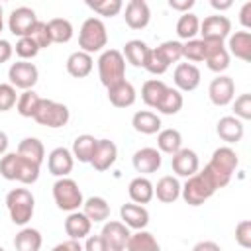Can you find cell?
<instances>
[{
  "mask_svg": "<svg viewBox=\"0 0 251 251\" xmlns=\"http://www.w3.org/2000/svg\"><path fill=\"white\" fill-rule=\"evenodd\" d=\"M233 116L239 120H251V94H239L233 102Z\"/></svg>",
  "mask_w": 251,
  "mask_h": 251,
  "instance_id": "cell-49",
  "label": "cell"
},
{
  "mask_svg": "<svg viewBox=\"0 0 251 251\" xmlns=\"http://www.w3.org/2000/svg\"><path fill=\"white\" fill-rule=\"evenodd\" d=\"M4 29V12H2V2H0V33Z\"/></svg>",
  "mask_w": 251,
  "mask_h": 251,
  "instance_id": "cell-59",
  "label": "cell"
},
{
  "mask_svg": "<svg viewBox=\"0 0 251 251\" xmlns=\"http://www.w3.org/2000/svg\"><path fill=\"white\" fill-rule=\"evenodd\" d=\"M206 41V55L204 63L214 73H224L229 67V51L222 39H204Z\"/></svg>",
  "mask_w": 251,
  "mask_h": 251,
  "instance_id": "cell-9",
  "label": "cell"
},
{
  "mask_svg": "<svg viewBox=\"0 0 251 251\" xmlns=\"http://www.w3.org/2000/svg\"><path fill=\"white\" fill-rule=\"evenodd\" d=\"M35 22H37V14L27 6H20V8L10 12L8 29L16 37H24V35H29L31 27L35 25Z\"/></svg>",
  "mask_w": 251,
  "mask_h": 251,
  "instance_id": "cell-10",
  "label": "cell"
},
{
  "mask_svg": "<svg viewBox=\"0 0 251 251\" xmlns=\"http://www.w3.org/2000/svg\"><path fill=\"white\" fill-rule=\"evenodd\" d=\"M165 88H167V84H165L163 80H159V78L145 80V82H143V86H141V100L145 102V106L155 108V106H157V102H159V98L163 96Z\"/></svg>",
  "mask_w": 251,
  "mask_h": 251,
  "instance_id": "cell-40",
  "label": "cell"
},
{
  "mask_svg": "<svg viewBox=\"0 0 251 251\" xmlns=\"http://www.w3.org/2000/svg\"><path fill=\"white\" fill-rule=\"evenodd\" d=\"M216 133L222 141L233 145L237 141H241L243 133H245V127H243V120L235 118V116H224L218 120L216 124Z\"/></svg>",
  "mask_w": 251,
  "mask_h": 251,
  "instance_id": "cell-18",
  "label": "cell"
},
{
  "mask_svg": "<svg viewBox=\"0 0 251 251\" xmlns=\"http://www.w3.org/2000/svg\"><path fill=\"white\" fill-rule=\"evenodd\" d=\"M131 126L137 133H143V135H153L161 129V118L151 112V110H139L133 114L131 118Z\"/></svg>",
  "mask_w": 251,
  "mask_h": 251,
  "instance_id": "cell-27",
  "label": "cell"
},
{
  "mask_svg": "<svg viewBox=\"0 0 251 251\" xmlns=\"http://www.w3.org/2000/svg\"><path fill=\"white\" fill-rule=\"evenodd\" d=\"M39 102H41V96L33 88H27L22 94H18L16 110H18V114L22 118H33L35 112H37V108H39Z\"/></svg>",
  "mask_w": 251,
  "mask_h": 251,
  "instance_id": "cell-37",
  "label": "cell"
},
{
  "mask_svg": "<svg viewBox=\"0 0 251 251\" xmlns=\"http://www.w3.org/2000/svg\"><path fill=\"white\" fill-rule=\"evenodd\" d=\"M135 98H137V92H135L133 84L127 82L126 78L108 86V100L116 108H129L135 104Z\"/></svg>",
  "mask_w": 251,
  "mask_h": 251,
  "instance_id": "cell-22",
  "label": "cell"
},
{
  "mask_svg": "<svg viewBox=\"0 0 251 251\" xmlns=\"http://www.w3.org/2000/svg\"><path fill=\"white\" fill-rule=\"evenodd\" d=\"M18 153L22 157L37 163V165H41L43 159H45V147H43V143L37 137H24L18 143Z\"/></svg>",
  "mask_w": 251,
  "mask_h": 251,
  "instance_id": "cell-38",
  "label": "cell"
},
{
  "mask_svg": "<svg viewBox=\"0 0 251 251\" xmlns=\"http://www.w3.org/2000/svg\"><path fill=\"white\" fill-rule=\"evenodd\" d=\"M206 249H210V251H220V245L214 243V241H200V243L194 245V251H206Z\"/></svg>",
  "mask_w": 251,
  "mask_h": 251,
  "instance_id": "cell-57",
  "label": "cell"
},
{
  "mask_svg": "<svg viewBox=\"0 0 251 251\" xmlns=\"http://www.w3.org/2000/svg\"><path fill=\"white\" fill-rule=\"evenodd\" d=\"M161 151L155 149V147H143V149H137L131 157V163H133V169L141 175H151V173H157L159 167H161Z\"/></svg>",
  "mask_w": 251,
  "mask_h": 251,
  "instance_id": "cell-17",
  "label": "cell"
},
{
  "mask_svg": "<svg viewBox=\"0 0 251 251\" xmlns=\"http://www.w3.org/2000/svg\"><path fill=\"white\" fill-rule=\"evenodd\" d=\"M75 157L67 147H55L47 157V169L53 176H67L73 171Z\"/></svg>",
  "mask_w": 251,
  "mask_h": 251,
  "instance_id": "cell-19",
  "label": "cell"
},
{
  "mask_svg": "<svg viewBox=\"0 0 251 251\" xmlns=\"http://www.w3.org/2000/svg\"><path fill=\"white\" fill-rule=\"evenodd\" d=\"M18 102V92L16 86L10 82H2L0 84V112H8L16 106Z\"/></svg>",
  "mask_w": 251,
  "mask_h": 251,
  "instance_id": "cell-48",
  "label": "cell"
},
{
  "mask_svg": "<svg viewBox=\"0 0 251 251\" xmlns=\"http://www.w3.org/2000/svg\"><path fill=\"white\" fill-rule=\"evenodd\" d=\"M18 171H20V155L16 153H4L0 157V175L6 180H16L18 178Z\"/></svg>",
  "mask_w": 251,
  "mask_h": 251,
  "instance_id": "cell-43",
  "label": "cell"
},
{
  "mask_svg": "<svg viewBox=\"0 0 251 251\" xmlns=\"http://www.w3.org/2000/svg\"><path fill=\"white\" fill-rule=\"evenodd\" d=\"M100 235L110 251H124L129 239V227L124 222H106Z\"/></svg>",
  "mask_w": 251,
  "mask_h": 251,
  "instance_id": "cell-13",
  "label": "cell"
},
{
  "mask_svg": "<svg viewBox=\"0 0 251 251\" xmlns=\"http://www.w3.org/2000/svg\"><path fill=\"white\" fill-rule=\"evenodd\" d=\"M198 33L202 35V39H222L224 41L231 33V22H229V18L220 16V14L208 16L200 22Z\"/></svg>",
  "mask_w": 251,
  "mask_h": 251,
  "instance_id": "cell-14",
  "label": "cell"
},
{
  "mask_svg": "<svg viewBox=\"0 0 251 251\" xmlns=\"http://www.w3.org/2000/svg\"><path fill=\"white\" fill-rule=\"evenodd\" d=\"M96 137L90 135V133H82L78 135L75 141H73V157L78 161V163H90V157L94 153V147H96Z\"/></svg>",
  "mask_w": 251,
  "mask_h": 251,
  "instance_id": "cell-35",
  "label": "cell"
},
{
  "mask_svg": "<svg viewBox=\"0 0 251 251\" xmlns=\"http://www.w3.org/2000/svg\"><path fill=\"white\" fill-rule=\"evenodd\" d=\"M169 67H171V65L165 61V57L159 53L157 47H155V49H149L147 59H145V65H143V69H145L147 73H151V75H163V73H167Z\"/></svg>",
  "mask_w": 251,
  "mask_h": 251,
  "instance_id": "cell-44",
  "label": "cell"
},
{
  "mask_svg": "<svg viewBox=\"0 0 251 251\" xmlns=\"http://www.w3.org/2000/svg\"><path fill=\"white\" fill-rule=\"evenodd\" d=\"M126 249L127 251H159V241L151 231L143 227V229H137L135 233H129Z\"/></svg>",
  "mask_w": 251,
  "mask_h": 251,
  "instance_id": "cell-32",
  "label": "cell"
},
{
  "mask_svg": "<svg viewBox=\"0 0 251 251\" xmlns=\"http://www.w3.org/2000/svg\"><path fill=\"white\" fill-rule=\"evenodd\" d=\"M98 76L100 82L108 88L126 78V59L118 49H106L98 57Z\"/></svg>",
  "mask_w": 251,
  "mask_h": 251,
  "instance_id": "cell-5",
  "label": "cell"
},
{
  "mask_svg": "<svg viewBox=\"0 0 251 251\" xmlns=\"http://www.w3.org/2000/svg\"><path fill=\"white\" fill-rule=\"evenodd\" d=\"M157 49H159V53L165 57V61L169 63V65H173V63H178L180 59H182V43L180 41H163L161 45H157Z\"/></svg>",
  "mask_w": 251,
  "mask_h": 251,
  "instance_id": "cell-46",
  "label": "cell"
},
{
  "mask_svg": "<svg viewBox=\"0 0 251 251\" xmlns=\"http://www.w3.org/2000/svg\"><path fill=\"white\" fill-rule=\"evenodd\" d=\"M118 159V147L112 139H98L96 141V147H94V153L90 157V165L94 171L98 173H104L108 171Z\"/></svg>",
  "mask_w": 251,
  "mask_h": 251,
  "instance_id": "cell-12",
  "label": "cell"
},
{
  "mask_svg": "<svg viewBox=\"0 0 251 251\" xmlns=\"http://www.w3.org/2000/svg\"><path fill=\"white\" fill-rule=\"evenodd\" d=\"M120 218L122 222L131 227V229H143L147 227L149 224V212L143 204H137V202H127V204H122L120 208Z\"/></svg>",
  "mask_w": 251,
  "mask_h": 251,
  "instance_id": "cell-21",
  "label": "cell"
},
{
  "mask_svg": "<svg viewBox=\"0 0 251 251\" xmlns=\"http://www.w3.org/2000/svg\"><path fill=\"white\" fill-rule=\"evenodd\" d=\"M226 47H227L229 55H233L241 61H249L251 59V31L243 29V31L229 33Z\"/></svg>",
  "mask_w": 251,
  "mask_h": 251,
  "instance_id": "cell-24",
  "label": "cell"
},
{
  "mask_svg": "<svg viewBox=\"0 0 251 251\" xmlns=\"http://www.w3.org/2000/svg\"><path fill=\"white\" fill-rule=\"evenodd\" d=\"M167 4L176 12H190V8L196 4V0H167Z\"/></svg>",
  "mask_w": 251,
  "mask_h": 251,
  "instance_id": "cell-53",
  "label": "cell"
},
{
  "mask_svg": "<svg viewBox=\"0 0 251 251\" xmlns=\"http://www.w3.org/2000/svg\"><path fill=\"white\" fill-rule=\"evenodd\" d=\"M237 165H239L237 153L231 147L224 145V147H218L212 153V159L208 161V165L202 171L210 176V180L216 184V188H224V186L229 184Z\"/></svg>",
  "mask_w": 251,
  "mask_h": 251,
  "instance_id": "cell-1",
  "label": "cell"
},
{
  "mask_svg": "<svg viewBox=\"0 0 251 251\" xmlns=\"http://www.w3.org/2000/svg\"><path fill=\"white\" fill-rule=\"evenodd\" d=\"M235 241L245 249L251 247V222L249 220H241L235 226Z\"/></svg>",
  "mask_w": 251,
  "mask_h": 251,
  "instance_id": "cell-50",
  "label": "cell"
},
{
  "mask_svg": "<svg viewBox=\"0 0 251 251\" xmlns=\"http://www.w3.org/2000/svg\"><path fill=\"white\" fill-rule=\"evenodd\" d=\"M80 251L82 249V245H80V241L78 239H71L69 237V241H63V243H57L55 245V251Z\"/></svg>",
  "mask_w": 251,
  "mask_h": 251,
  "instance_id": "cell-55",
  "label": "cell"
},
{
  "mask_svg": "<svg viewBox=\"0 0 251 251\" xmlns=\"http://www.w3.org/2000/svg\"><path fill=\"white\" fill-rule=\"evenodd\" d=\"M8 151V135L4 131H0V157Z\"/></svg>",
  "mask_w": 251,
  "mask_h": 251,
  "instance_id": "cell-58",
  "label": "cell"
},
{
  "mask_svg": "<svg viewBox=\"0 0 251 251\" xmlns=\"http://www.w3.org/2000/svg\"><path fill=\"white\" fill-rule=\"evenodd\" d=\"M153 192L159 202L163 204H173L175 200L180 198V182L176 176H161L157 184H153Z\"/></svg>",
  "mask_w": 251,
  "mask_h": 251,
  "instance_id": "cell-26",
  "label": "cell"
},
{
  "mask_svg": "<svg viewBox=\"0 0 251 251\" xmlns=\"http://www.w3.org/2000/svg\"><path fill=\"white\" fill-rule=\"evenodd\" d=\"M90 227H92V222L88 220V216L80 210H73L69 212L67 220H65V233L67 237L71 239H82L90 233Z\"/></svg>",
  "mask_w": 251,
  "mask_h": 251,
  "instance_id": "cell-23",
  "label": "cell"
},
{
  "mask_svg": "<svg viewBox=\"0 0 251 251\" xmlns=\"http://www.w3.org/2000/svg\"><path fill=\"white\" fill-rule=\"evenodd\" d=\"M14 51H16V55L20 57V59H25V61H29V59H33L41 49L37 47V43L29 37V35H24V37H18V41H16V47H14Z\"/></svg>",
  "mask_w": 251,
  "mask_h": 251,
  "instance_id": "cell-45",
  "label": "cell"
},
{
  "mask_svg": "<svg viewBox=\"0 0 251 251\" xmlns=\"http://www.w3.org/2000/svg\"><path fill=\"white\" fill-rule=\"evenodd\" d=\"M6 208L16 226H25L35 210V198L27 188H12L6 194Z\"/></svg>",
  "mask_w": 251,
  "mask_h": 251,
  "instance_id": "cell-4",
  "label": "cell"
},
{
  "mask_svg": "<svg viewBox=\"0 0 251 251\" xmlns=\"http://www.w3.org/2000/svg\"><path fill=\"white\" fill-rule=\"evenodd\" d=\"M182 147V135L178 129L175 127H167V129H159L157 131V149L161 153L173 155Z\"/></svg>",
  "mask_w": 251,
  "mask_h": 251,
  "instance_id": "cell-33",
  "label": "cell"
},
{
  "mask_svg": "<svg viewBox=\"0 0 251 251\" xmlns=\"http://www.w3.org/2000/svg\"><path fill=\"white\" fill-rule=\"evenodd\" d=\"M0 2H8V0H0Z\"/></svg>",
  "mask_w": 251,
  "mask_h": 251,
  "instance_id": "cell-60",
  "label": "cell"
},
{
  "mask_svg": "<svg viewBox=\"0 0 251 251\" xmlns=\"http://www.w3.org/2000/svg\"><path fill=\"white\" fill-rule=\"evenodd\" d=\"M198 31H200V20H198V16H194L192 12H182V16L176 22V35L186 41V39L196 37Z\"/></svg>",
  "mask_w": 251,
  "mask_h": 251,
  "instance_id": "cell-39",
  "label": "cell"
},
{
  "mask_svg": "<svg viewBox=\"0 0 251 251\" xmlns=\"http://www.w3.org/2000/svg\"><path fill=\"white\" fill-rule=\"evenodd\" d=\"M182 104H184V100H182L180 90L178 88H173V86H167L165 92H163V96L159 98L155 110L161 112V114H165V116H175V114L180 112Z\"/></svg>",
  "mask_w": 251,
  "mask_h": 251,
  "instance_id": "cell-29",
  "label": "cell"
},
{
  "mask_svg": "<svg viewBox=\"0 0 251 251\" xmlns=\"http://www.w3.org/2000/svg\"><path fill=\"white\" fill-rule=\"evenodd\" d=\"M86 251H108L106 241L102 239V235H86V241L82 245Z\"/></svg>",
  "mask_w": 251,
  "mask_h": 251,
  "instance_id": "cell-51",
  "label": "cell"
},
{
  "mask_svg": "<svg viewBox=\"0 0 251 251\" xmlns=\"http://www.w3.org/2000/svg\"><path fill=\"white\" fill-rule=\"evenodd\" d=\"M12 53H14V47L10 45V41L0 39V65L2 63H8L12 59Z\"/></svg>",
  "mask_w": 251,
  "mask_h": 251,
  "instance_id": "cell-54",
  "label": "cell"
},
{
  "mask_svg": "<svg viewBox=\"0 0 251 251\" xmlns=\"http://www.w3.org/2000/svg\"><path fill=\"white\" fill-rule=\"evenodd\" d=\"M210 6L216 10V12H226L233 6V0H210Z\"/></svg>",
  "mask_w": 251,
  "mask_h": 251,
  "instance_id": "cell-56",
  "label": "cell"
},
{
  "mask_svg": "<svg viewBox=\"0 0 251 251\" xmlns=\"http://www.w3.org/2000/svg\"><path fill=\"white\" fill-rule=\"evenodd\" d=\"M92 67H94V61H92V55L86 53V51H75L67 57V73L75 78H84L92 73Z\"/></svg>",
  "mask_w": 251,
  "mask_h": 251,
  "instance_id": "cell-25",
  "label": "cell"
},
{
  "mask_svg": "<svg viewBox=\"0 0 251 251\" xmlns=\"http://www.w3.org/2000/svg\"><path fill=\"white\" fill-rule=\"evenodd\" d=\"M49 33H51V41L53 43H69L73 39V24L67 18H53L47 22Z\"/></svg>",
  "mask_w": 251,
  "mask_h": 251,
  "instance_id": "cell-36",
  "label": "cell"
},
{
  "mask_svg": "<svg viewBox=\"0 0 251 251\" xmlns=\"http://www.w3.org/2000/svg\"><path fill=\"white\" fill-rule=\"evenodd\" d=\"M204 55H206V41L200 37H192V39H186V43H182V57L190 63H200L204 61Z\"/></svg>",
  "mask_w": 251,
  "mask_h": 251,
  "instance_id": "cell-42",
  "label": "cell"
},
{
  "mask_svg": "<svg viewBox=\"0 0 251 251\" xmlns=\"http://www.w3.org/2000/svg\"><path fill=\"white\" fill-rule=\"evenodd\" d=\"M53 200L57 204L59 210L65 212H73L78 210L84 202L82 198V190L78 188L76 180L69 178V176H59L53 184Z\"/></svg>",
  "mask_w": 251,
  "mask_h": 251,
  "instance_id": "cell-6",
  "label": "cell"
},
{
  "mask_svg": "<svg viewBox=\"0 0 251 251\" xmlns=\"http://www.w3.org/2000/svg\"><path fill=\"white\" fill-rule=\"evenodd\" d=\"M8 78H10V84H14L16 88L27 90V88L35 86V82L39 78V71H37V67L33 63H29L25 59H20V61L10 65Z\"/></svg>",
  "mask_w": 251,
  "mask_h": 251,
  "instance_id": "cell-8",
  "label": "cell"
},
{
  "mask_svg": "<svg viewBox=\"0 0 251 251\" xmlns=\"http://www.w3.org/2000/svg\"><path fill=\"white\" fill-rule=\"evenodd\" d=\"M41 243V233L35 227H22L14 237V247L18 251H39Z\"/></svg>",
  "mask_w": 251,
  "mask_h": 251,
  "instance_id": "cell-31",
  "label": "cell"
},
{
  "mask_svg": "<svg viewBox=\"0 0 251 251\" xmlns=\"http://www.w3.org/2000/svg\"><path fill=\"white\" fill-rule=\"evenodd\" d=\"M82 212L88 216L92 224H100L110 218V204L102 196H90L82 202Z\"/></svg>",
  "mask_w": 251,
  "mask_h": 251,
  "instance_id": "cell-30",
  "label": "cell"
},
{
  "mask_svg": "<svg viewBox=\"0 0 251 251\" xmlns=\"http://www.w3.org/2000/svg\"><path fill=\"white\" fill-rule=\"evenodd\" d=\"M29 37L37 43V47L39 49H47L53 41H51V33H49V27H47V22H41V20H37L35 22V25L31 27V31H29Z\"/></svg>",
  "mask_w": 251,
  "mask_h": 251,
  "instance_id": "cell-47",
  "label": "cell"
},
{
  "mask_svg": "<svg viewBox=\"0 0 251 251\" xmlns=\"http://www.w3.org/2000/svg\"><path fill=\"white\" fill-rule=\"evenodd\" d=\"M208 96H210L214 106H227L235 96L233 78L227 75H218L208 86Z\"/></svg>",
  "mask_w": 251,
  "mask_h": 251,
  "instance_id": "cell-11",
  "label": "cell"
},
{
  "mask_svg": "<svg viewBox=\"0 0 251 251\" xmlns=\"http://www.w3.org/2000/svg\"><path fill=\"white\" fill-rule=\"evenodd\" d=\"M200 69L194 65V63H178L175 73H173V80H175V86L180 90V92H192L198 88L200 84Z\"/></svg>",
  "mask_w": 251,
  "mask_h": 251,
  "instance_id": "cell-15",
  "label": "cell"
},
{
  "mask_svg": "<svg viewBox=\"0 0 251 251\" xmlns=\"http://www.w3.org/2000/svg\"><path fill=\"white\" fill-rule=\"evenodd\" d=\"M147 53H149V45L141 39H129L126 45H124V59L127 63H131L133 67H143L145 65V59H147Z\"/></svg>",
  "mask_w": 251,
  "mask_h": 251,
  "instance_id": "cell-34",
  "label": "cell"
},
{
  "mask_svg": "<svg viewBox=\"0 0 251 251\" xmlns=\"http://www.w3.org/2000/svg\"><path fill=\"white\" fill-rule=\"evenodd\" d=\"M69 118H71V112H69V108L65 104L55 102V100H47V98H41L39 108H37V112L33 116V120L39 126H45V127H51V129L67 126Z\"/></svg>",
  "mask_w": 251,
  "mask_h": 251,
  "instance_id": "cell-7",
  "label": "cell"
},
{
  "mask_svg": "<svg viewBox=\"0 0 251 251\" xmlns=\"http://www.w3.org/2000/svg\"><path fill=\"white\" fill-rule=\"evenodd\" d=\"M124 20L131 29H143L151 22V10L145 0H129L124 12Z\"/></svg>",
  "mask_w": 251,
  "mask_h": 251,
  "instance_id": "cell-16",
  "label": "cell"
},
{
  "mask_svg": "<svg viewBox=\"0 0 251 251\" xmlns=\"http://www.w3.org/2000/svg\"><path fill=\"white\" fill-rule=\"evenodd\" d=\"M216 184L210 180V176L204 171H196L194 175L186 176V182L180 186V196L184 198V202L188 206H200L204 204L208 198L214 196L216 192Z\"/></svg>",
  "mask_w": 251,
  "mask_h": 251,
  "instance_id": "cell-3",
  "label": "cell"
},
{
  "mask_svg": "<svg viewBox=\"0 0 251 251\" xmlns=\"http://www.w3.org/2000/svg\"><path fill=\"white\" fill-rule=\"evenodd\" d=\"M239 22L243 29H251V2H245L239 10Z\"/></svg>",
  "mask_w": 251,
  "mask_h": 251,
  "instance_id": "cell-52",
  "label": "cell"
},
{
  "mask_svg": "<svg viewBox=\"0 0 251 251\" xmlns=\"http://www.w3.org/2000/svg\"><path fill=\"white\" fill-rule=\"evenodd\" d=\"M84 4L102 18H114L124 8V0H84Z\"/></svg>",
  "mask_w": 251,
  "mask_h": 251,
  "instance_id": "cell-41",
  "label": "cell"
},
{
  "mask_svg": "<svg viewBox=\"0 0 251 251\" xmlns=\"http://www.w3.org/2000/svg\"><path fill=\"white\" fill-rule=\"evenodd\" d=\"M171 167L178 176H190L200 169V159L192 149H178L171 157Z\"/></svg>",
  "mask_w": 251,
  "mask_h": 251,
  "instance_id": "cell-20",
  "label": "cell"
},
{
  "mask_svg": "<svg viewBox=\"0 0 251 251\" xmlns=\"http://www.w3.org/2000/svg\"><path fill=\"white\" fill-rule=\"evenodd\" d=\"M127 194H129V200L131 202H137V204H149L155 196L153 192V182L147 178V176H135L129 184H127Z\"/></svg>",
  "mask_w": 251,
  "mask_h": 251,
  "instance_id": "cell-28",
  "label": "cell"
},
{
  "mask_svg": "<svg viewBox=\"0 0 251 251\" xmlns=\"http://www.w3.org/2000/svg\"><path fill=\"white\" fill-rule=\"evenodd\" d=\"M108 43V29L102 18H86L78 31V47L86 53H98Z\"/></svg>",
  "mask_w": 251,
  "mask_h": 251,
  "instance_id": "cell-2",
  "label": "cell"
}]
</instances>
